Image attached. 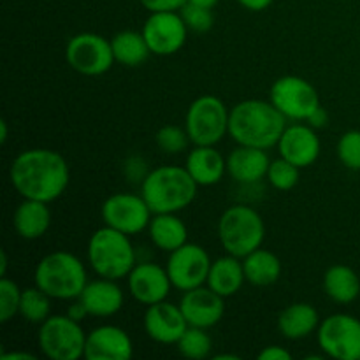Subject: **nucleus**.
Segmentation results:
<instances>
[{
  "label": "nucleus",
  "mask_w": 360,
  "mask_h": 360,
  "mask_svg": "<svg viewBox=\"0 0 360 360\" xmlns=\"http://www.w3.org/2000/svg\"><path fill=\"white\" fill-rule=\"evenodd\" d=\"M238 2L241 4L245 9L255 11V13H259V11L267 9V7L273 4V0H238Z\"/></svg>",
  "instance_id": "ea45409f"
},
{
  "label": "nucleus",
  "mask_w": 360,
  "mask_h": 360,
  "mask_svg": "<svg viewBox=\"0 0 360 360\" xmlns=\"http://www.w3.org/2000/svg\"><path fill=\"white\" fill-rule=\"evenodd\" d=\"M319 311L308 302H295L278 316V329L287 340L308 338L319 327Z\"/></svg>",
  "instance_id": "393cba45"
},
{
  "label": "nucleus",
  "mask_w": 360,
  "mask_h": 360,
  "mask_svg": "<svg viewBox=\"0 0 360 360\" xmlns=\"http://www.w3.org/2000/svg\"><path fill=\"white\" fill-rule=\"evenodd\" d=\"M218 238L229 255L245 259L262 246L266 225L253 207L232 206L218 221Z\"/></svg>",
  "instance_id": "423d86ee"
},
{
  "label": "nucleus",
  "mask_w": 360,
  "mask_h": 360,
  "mask_svg": "<svg viewBox=\"0 0 360 360\" xmlns=\"http://www.w3.org/2000/svg\"><path fill=\"white\" fill-rule=\"evenodd\" d=\"M155 139H157L158 148H160L164 153L176 155V153H181L183 150H186L190 136L188 132H186V129L183 130L181 127L178 125H165L158 130Z\"/></svg>",
  "instance_id": "473e14b6"
},
{
  "label": "nucleus",
  "mask_w": 360,
  "mask_h": 360,
  "mask_svg": "<svg viewBox=\"0 0 360 360\" xmlns=\"http://www.w3.org/2000/svg\"><path fill=\"white\" fill-rule=\"evenodd\" d=\"M271 160L266 150L239 144L227 158V171L232 178L243 185H253L266 178Z\"/></svg>",
  "instance_id": "aec40b11"
},
{
  "label": "nucleus",
  "mask_w": 360,
  "mask_h": 360,
  "mask_svg": "<svg viewBox=\"0 0 360 360\" xmlns=\"http://www.w3.org/2000/svg\"><path fill=\"white\" fill-rule=\"evenodd\" d=\"M280 157L304 169L315 164L320 155V139L311 125H294L285 129L283 136L278 141Z\"/></svg>",
  "instance_id": "6ab92c4d"
},
{
  "label": "nucleus",
  "mask_w": 360,
  "mask_h": 360,
  "mask_svg": "<svg viewBox=\"0 0 360 360\" xmlns=\"http://www.w3.org/2000/svg\"><path fill=\"white\" fill-rule=\"evenodd\" d=\"M267 179L271 185L276 190L287 192L292 190L299 181V167L290 164L285 158H278V160L271 162L269 171H267Z\"/></svg>",
  "instance_id": "2f4dec72"
},
{
  "label": "nucleus",
  "mask_w": 360,
  "mask_h": 360,
  "mask_svg": "<svg viewBox=\"0 0 360 360\" xmlns=\"http://www.w3.org/2000/svg\"><path fill=\"white\" fill-rule=\"evenodd\" d=\"M65 60L76 72L83 76H101L116 62L111 41L98 34H77L67 42Z\"/></svg>",
  "instance_id": "1a4fd4ad"
},
{
  "label": "nucleus",
  "mask_w": 360,
  "mask_h": 360,
  "mask_svg": "<svg viewBox=\"0 0 360 360\" xmlns=\"http://www.w3.org/2000/svg\"><path fill=\"white\" fill-rule=\"evenodd\" d=\"M67 315H69L70 319H74V320H77V322H81V320H83L84 316L88 315V311H86V308H84V306H83V302H81L79 299H77V302L70 304V308H69V311H67Z\"/></svg>",
  "instance_id": "a19ab883"
},
{
  "label": "nucleus",
  "mask_w": 360,
  "mask_h": 360,
  "mask_svg": "<svg viewBox=\"0 0 360 360\" xmlns=\"http://www.w3.org/2000/svg\"><path fill=\"white\" fill-rule=\"evenodd\" d=\"M176 345H178V350L183 357L193 360L206 359L211 354V348H213V341H211L206 329L192 326L185 330V334L179 338Z\"/></svg>",
  "instance_id": "7c9ffc66"
},
{
  "label": "nucleus",
  "mask_w": 360,
  "mask_h": 360,
  "mask_svg": "<svg viewBox=\"0 0 360 360\" xmlns=\"http://www.w3.org/2000/svg\"><path fill=\"white\" fill-rule=\"evenodd\" d=\"M227 169V160L213 146H195L186 157V171L197 185L210 186L221 181Z\"/></svg>",
  "instance_id": "4be33fe9"
},
{
  "label": "nucleus",
  "mask_w": 360,
  "mask_h": 360,
  "mask_svg": "<svg viewBox=\"0 0 360 360\" xmlns=\"http://www.w3.org/2000/svg\"><path fill=\"white\" fill-rule=\"evenodd\" d=\"M243 269H245L246 281H250L255 287H267V285L276 283L281 276V262L273 252L269 250H255L243 260Z\"/></svg>",
  "instance_id": "cd10ccee"
},
{
  "label": "nucleus",
  "mask_w": 360,
  "mask_h": 360,
  "mask_svg": "<svg viewBox=\"0 0 360 360\" xmlns=\"http://www.w3.org/2000/svg\"><path fill=\"white\" fill-rule=\"evenodd\" d=\"M285 129V115L273 102L243 101L232 108L229 118V134L241 146L260 150L278 146Z\"/></svg>",
  "instance_id": "f03ea898"
},
{
  "label": "nucleus",
  "mask_w": 360,
  "mask_h": 360,
  "mask_svg": "<svg viewBox=\"0 0 360 360\" xmlns=\"http://www.w3.org/2000/svg\"><path fill=\"white\" fill-rule=\"evenodd\" d=\"M2 360H35V355L27 354V352H11V354L0 355Z\"/></svg>",
  "instance_id": "79ce46f5"
},
{
  "label": "nucleus",
  "mask_w": 360,
  "mask_h": 360,
  "mask_svg": "<svg viewBox=\"0 0 360 360\" xmlns=\"http://www.w3.org/2000/svg\"><path fill=\"white\" fill-rule=\"evenodd\" d=\"M229 118L224 102L213 95H202L190 104L185 129L195 146H214L229 132Z\"/></svg>",
  "instance_id": "0eeeda50"
},
{
  "label": "nucleus",
  "mask_w": 360,
  "mask_h": 360,
  "mask_svg": "<svg viewBox=\"0 0 360 360\" xmlns=\"http://www.w3.org/2000/svg\"><path fill=\"white\" fill-rule=\"evenodd\" d=\"M188 327L179 306L165 301L148 306L144 315V329L148 336L157 343L176 345Z\"/></svg>",
  "instance_id": "dca6fc26"
},
{
  "label": "nucleus",
  "mask_w": 360,
  "mask_h": 360,
  "mask_svg": "<svg viewBox=\"0 0 360 360\" xmlns=\"http://www.w3.org/2000/svg\"><path fill=\"white\" fill-rule=\"evenodd\" d=\"M323 290L334 302L348 304L359 297L360 280L352 267L338 264L327 269L323 276Z\"/></svg>",
  "instance_id": "bb28decb"
},
{
  "label": "nucleus",
  "mask_w": 360,
  "mask_h": 360,
  "mask_svg": "<svg viewBox=\"0 0 360 360\" xmlns=\"http://www.w3.org/2000/svg\"><path fill=\"white\" fill-rule=\"evenodd\" d=\"M165 269L171 278L172 287L179 290H192L202 287V283L207 281L211 260L202 246L185 243L178 250L171 252Z\"/></svg>",
  "instance_id": "ddd939ff"
},
{
  "label": "nucleus",
  "mask_w": 360,
  "mask_h": 360,
  "mask_svg": "<svg viewBox=\"0 0 360 360\" xmlns=\"http://www.w3.org/2000/svg\"><path fill=\"white\" fill-rule=\"evenodd\" d=\"M290 352L281 347H267L259 354V360H290Z\"/></svg>",
  "instance_id": "4c0bfd02"
},
{
  "label": "nucleus",
  "mask_w": 360,
  "mask_h": 360,
  "mask_svg": "<svg viewBox=\"0 0 360 360\" xmlns=\"http://www.w3.org/2000/svg\"><path fill=\"white\" fill-rule=\"evenodd\" d=\"M188 0H141L150 13H165V11H181Z\"/></svg>",
  "instance_id": "e433bc0d"
},
{
  "label": "nucleus",
  "mask_w": 360,
  "mask_h": 360,
  "mask_svg": "<svg viewBox=\"0 0 360 360\" xmlns=\"http://www.w3.org/2000/svg\"><path fill=\"white\" fill-rule=\"evenodd\" d=\"M171 285L167 269H162L157 264H137L129 274V290L141 304L151 306L165 301Z\"/></svg>",
  "instance_id": "f3484780"
},
{
  "label": "nucleus",
  "mask_w": 360,
  "mask_h": 360,
  "mask_svg": "<svg viewBox=\"0 0 360 360\" xmlns=\"http://www.w3.org/2000/svg\"><path fill=\"white\" fill-rule=\"evenodd\" d=\"M179 14H181L188 30L197 32V34H204V32L211 30V27H213L214 18L211 9H207V7H200L195 6V4L186 2L181 7V11H179Z\"/></svg>",
  "instance_id": "c9c22d12"
},
{
  "label": "nucleus",
  "mask_w": 360,
  "mask_h": 360,
  "mask_svg": "<svg viewBox=\"0 0 360 360\" xmlns=\"http://www.w3.org/2000/svg\"><path fill=\"white\" fill-rule=\"evenodd\" d=\"M271 102L285 118L309 120L320 108L319 91L299 76H281L271 86Z\"/></svg>",
  "instance_id": "9b49d317"
},
{
  "label": "nucleus",
  "mask_w": 360,
  "mask_h": 360,
  "mask_svg": "<svg viewBox=\"0 0 360 360\" xmlns=\"http://www.w3.org/2000/svg\"><path fill=\"white\" fill-rule=\"evenodd\" d=\"M102 220L108 227L123 234H139L150 227L151 210L143 195L134 193H115L102 204Z\"/></svg>",
  "instance_id": "f8f14e48"
},
{
  "label": "nucleus",
  "mask_w": 360,
  "mask_h": 360,
  "mask_svg": "<svg viewBox=\"0 0 360 360\" xmlns=\"http://www.w3.org/2000/svg\"><path fill=\"white\" fill-rule=\"evenodd\" d=\"M338 157L345 167L360 171V130H348L338 143Z\"/></svg>",
  "instance_id": "f704fd0d"
},
{
  "label": "nucleus",
  "mask_w": 360,
  "mask_h": 360,
  "mask_svg": "<svg viewBox=\"0 0 360 360\" xmlns=\"http://www.w3.org/2000/svg\"><path fill=\"white\" fill-rule=\"evenodd\" d=\"M88 260L98 276L122 280L129 276L136 266V252L129 234L105 225L91 234L88 243Z\"/></svg>",
  "instance_id": "39448f33"
},
{
  "label": "nucleus",
  "mask_w": 360,
  "mask_h": 360,
  "mask_svg": "<svg viewBox=\"0 0 360 360\" xmlns=\"http://www.w3.org/2000/svg\"><path fill=\"white\" fill-rule=\"evenodd\" d=\"M132 355V340L120 327L101 326L86 336L84 357L88 360H130Z\"/></svg>",
  "instance_id": "a211bd4d"
},
{
  "label": "nucleus",
  "mask_w": 360,
  "mask_h": 360,
  "mask_svg": "<svg viewBox=\"0 0 360 360\" xmlns=\"http://www.w3.org/2000/svg\"><path fill=\"white\" fill-rule=\"evenodd\" d=\"M245 269L243 262H239L238 257L229 255L220 257L214 262H211L210 274H207V287L220 294L221 297H231L238 294L239 288L245 283Z\"/></svg>",
  "instance_id": "b1692460"
},
{
  "label": "nucleus",
  "mask_w": 360,
  "mask_h": 360,
  "mask_svg": "<svg viewBox=\"0 0 360 360\" xmlns=\"http://www.w3.org/2000/svg\"><path fill=\"white\" fill-rule=\"evenodd\" d=\"M14 229L23 239H39L46 234L51 224V211L48 202L25 199L14 211Z\"/></svg>",
  "instance_id": "5701e85b"
},
{
  "label": "nucleus",
  "mask_w": 360,
  "mask_h": 360,
  "mask_svg": "<svg viewBox=\"0 0 360 360\" xmlns=\"http://www.w3.org/2000/svg\"><path fill=\"white\" fill-rule=\"evenodd\" d=\"M319 345L329 357L338 360H360V320L338 313L320 323Z\"/></svg>",
  "instance_id": "9d476101"
},
{
  "label": "nucleus",
  "mask_w": 360,
  "mask_h": 360,
  "mask_svg": "<svg viewBox=\"0 0 360 360\" xmlns=\"http://www.w3.org/2000/svg\"><path fill=\"white\" fill-rule=\"evenodd\" d=\"M327 120H329V116H327V111L322 108V105H320V108L316 109V111L313 112L311 116H309L308 122H309V125L313 127V129H319V127L327 125Z\"/></svg>",
  "instance_id": "58836bf2"
},
{
  "label": "nucleus",
  "mask_w": 360,
  "mask_h": 360,
  "mask_svg": "<svg viewBox=\"0 0 360 360\" xmlns=\"http://www.w3.org/2000/svg\"><path fill=\"white\" fill-rule=\"evenodd\" d=\"M188 27L183 21L181 14L176 11L151 13L143 27V35L150 46L151 53L158 56H169L178 53L186 42Z\"/></svg>",
  "instance_id": "4468645a"
},
{
  "label": "nucleus",
  "mask_w": 360,
  "mask_h": 360,
  "mask_svg": "<svg viewBox=\"0 0 360 360\" xmlns=\"http://www.w3.org/2000/svg\"><path fill=\"white\" fill-rule=\"evenodd\" d=\"M0 127H2V136H0V141H2V143H6V139H7V122L6 120H2V122H0Z\"/></svg>",
  "instance_id": "a18cd8bd"
},
{
  "label": "nucleus",
  "mask_w": 360,
  "mask_h": 360,
  "mask_svg": "<svg viewBox=\"0 0 360 360\" xmlns=\"http://www.w3.org/2000/svg\"><path fill=\"white\" fill-rule=\"evenodd\" d=\"M214 360H239V357H238V355L221 354V355H214Z\"/></svg>",
  "instance_id": "c03bdc74"
},
{
  "label": "nucleus",
  "mask_w": 360,
  "mask_h": 360,
  "mask_svg": "<svg viewBox=\"0 0 360 360\" xmlns=\"http://www.w3.org/2000/svg\"><path fill=\"white\" fill-rule=\"evenodd\" d=\"M188 2L195 4V6H200V7H207V9H213V7L218 4V0H188Z\"/></svg>",
  "instance_id": "37998d69"
},
{
  "label": "nucleus",
  "mask_w": 360,
  "mask_h": 360,
  "mask_svg": "<svg viewBox=\"0 0 360 360\" xmlns=\"http://www.w3.org/2000/svg\"><path fill=\"white\" fill-rule=\"evenodd\" d=\"M49 295L42 292L35 285L34 288H25L21 290V302H20V315L27 322L42 323L46 319H49Z\"/></svg>",
  "instance_id": "c756f323"
},
{
  "label": "nucleus",
  "mask_w": 360,
  "mask_h": 360,
  "mask_svg": "<svg viewBox=\"0 0 360 360\" xmlns=\"http://www.w3.org/2000/svg\"><path fill=\"white\" fill-rule=\"evenodd\" d=\"M197 183L186 167L162 165L148 172L143 179L141 195L150 206L151 213H178L193 202L197 195Z\"/></svg>",
  "instance_id": "7ed1b4c3"
},
{
  "label": "nucleus",
  "mask_w": 360,
  "mask_h": 360,
  "mask_svg": "<svg viewBox=\"0 0 360 360\" xmlns=\"http://www.w3.org/2000/svg\"><path fill=\"white\" fill-rule=\"evenodd\" d=\"M150 238L157 248L164 252H174L185 245L188 231L183 220H179L174 213H160L151 218Z\"/></svg>",
  "instance_id": "a878e982"
},
{
  "label": "nucleus",
  "mask_w": 360,
  "mask_h": 360,
  "mask_svg": "<svg viewBox=\"0 0 360 360\" xmlns=\"http://www.w3.org/2000/svg\"><path fill=\"white\" fill-rule=\"evenodd\" d=\"M115 281L116 280L102 278V280L86 283V287L77 299L83 302L88 315L112 316L122 309L123 292Z\"/></svg>",
  "instance_id": "412c9836"
},
{
  "label": "nucleus",
  "mask_w": 360,
  "mask_h": 360,
  "mask_svg": "<svg viewBox=\"0 0 360 360\" xmlns=\"http://www.w3.org/2000/svg\"><path fill=\"white\" fill-rule=\"evenodd\" d=\"M112 55L115 60L122 65L137 67L144 63L150 56L151 49L144 39L143 32L136 30H123L112 37Z\"/></svg>",
  "instance_id": "c85d7f7f"
},
{
  "label": "nucleus",
  "mask_w": 360,
  "mask_h": 360,
  "mask_svg": "<svg viewBox=\"0 0 360 360\" xmlns=\"http://www.w3.org/2000/svg\"><path fill=\"white\" fill-rule=\"evenodd\" d=\"M86 283L83 262L69 252L49 253L35 267V285L49 297L77 299Z\"/></svg>",
  "instance_id": "20e7f679"
},
{
  "label": "nucleus",
  "mask_w": 360,
  "mask_h": 360,
  "mask_svg": "<svg viewBox=\"0 0 360 360\" xmlns=\"http://www.w3.org/2000/svg\"><path fill=\"white\" fill-rule=\"evenodd\" d=\"M21 290L13 280L4 276L0 281V322L6 323L20 313Z\"/></svg>",
  "instance_id": "72a5a7b5"
},
{
  "label": "nucleus",
  "mask_w": 360,
  "mask_h": 360,
  "mask_svg": "<svg viewBox=\"0 0 360 360\" xmlns=\"http://www.w3.org/2000/svg\"><path fill=\"white\" fill-rule=\"evenodd\" d=\"M224 299L225 297L211 290L210 287H197L192 290H185L181 301H179V308H181L188 326L210 329L224 319Z\"/></svg>",
  "instance_id": "2eb2a0df"
},
{
  "label": "nucleus",
  "mask_w": 360,
  "mask_h": 360,
  "mask_svg": "<svg viewBox=\"0 0 360 360\" xmlns=\"http://www.w3.org/2000/svg\"><path fill=\"white\" fill-rule=\"evenodd\" d=\"M86 334L69 315L46 319L39 329V348L51 360H77L84 355Z\"/></svg>",
  "instance_id": "6e6552de"
},
{
  "label": "nucleus",
  "mask_w": 360,
  "mask_h": 360,
  "mask_svg": "<svg viewBox=\"0 0 360 360\" xmlns=\"http://www.w3.org/2000/svg\"><path fill=\"white\" fill-rule=\"evenodd\" d=\"M11 183L23 199L51 202L65 192L69 185V165L62 155L46 148L27 150L11 165Z\"/></svg>",
  "instance_id": "f257e3e1"
}]
</instances>
